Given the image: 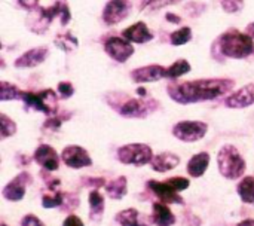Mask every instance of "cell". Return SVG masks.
<instances>
[{
	"label": "cell",
	"mask_w": 254,
	"mask_h": 226,
	"mask_svg": "<svg viewBox=\"0 0 254 226\" xmlns=\"http://www.w3.org/2000/svg\"><path fill=\"white\" fill-rule=\"evenodd\" d=\"M237 192L241 198V201L244 204H254V177L253 176H247L244 177L238 186H237Z\"/></svg>",
	"instance_id": "cell-25"
},
{
	"label": "cell",
	"mask_w": 254,
	"mask_h": 226,
	"mask_svg": "<svg viewBox=\"0 0 254 226\" xmlns=\"http://www.w3.org/2000/svg\"><path fill=\"white\" fill-rule=\"evenodd\" d=\"M104 51L110 58H113L118 63H125L134 55L132 43L125 37H118V36L109 37L104 42Z\"/></svg>",
	"instance_id": "cell-10"
},
{
	"label": "cell",
	"mask_w": 254,
	"mask_h": 226,
	"mask_svg": "<svg viewBox=\"0 0 254 226\" xmlns=\"http://www.w3.org/2000/svg\"><path fill=\"white\" fill-rule=\"evenodd\" d=\"M54 43H55V46L57 48H60L61 51H64V52H73L77 46H79V40H77V37L76 36H73L70 31H65V33H60V34H57V37H55V40H54Z\"/></svg>",
	"instance_id": "cell-26"
},
{
	"label": "cell",
	"mask_w": 254,
	"mask_h": 226,
	"mask_svg": "<svg viewBox=\"0 0 254 226\" xmlns=\"http://www.w3.org/2000/svg\"><path fill=\"white\" fill-rule=\"evenodd\" d=\"M79 207V198L76 195H70V194H65V200H64V204L61 207L63 212H70V210H76Z\"/></svg>",
	"instance_id": "cell-37"
},
{
	"label": "cell",
	"mask_w": 254,
	"mask_h": 226,
	"mask_svg": "<svg viewBox=\"0 0 254 226\" xmlns=\"http://www.w3.org/2000/svg\"><path fill=\"white\" fill-rule=\"evenodd\" d=\"M179 164H180V156H177L173 152H162V153L153 156L150 167L158 173H165V171L176 168Z\"/></svg>",
	"instance_id": "cell-20"
},
{
	"label": "cell",
	"mask_w": 254,
	"mask_h": 226,
	"mask_svg": "<svg viewBox=\"0 0 254 226\" xmlns=\"http://www.w3.org/2000/svg\"><path fill=\"white\" fill-rule=\"evenodd\" d=\"M167 19L171 21V22H174V24H180L182 22V19L179 16H176L174 13H167Z\"/></svg>",
	"instance_id": "cell-43"
},
{
	"label": "cell",
	"mask_w": 254,
	"mask_h": 226,
	"mask_svg": "<svg viewBox=\"0 0 254 226\" xmlns=\"http://www.w3.org/2000/svg\"><path fill=\"white\" fill-rule=\"evenodd\" d=\"M246 33H249V34H250V36L254 39V22H252V24H249V25H247Z\"/></svg>",
	"instance_id": "cell-45"
},
{
	"label": "cell",
	"mask_w": 254,
	"mask_h": 226,
	"mask_svg": "<svg viewBox=\"0 0 254 226\" xmlns=\"http://www.w3.org/2000/svg\"><path fill=\"white\" fill-rule=\"evenodd\" d=\"M34 161L46 171H57L60 167V155L49 145H40L33 155Z\"/></svg>",
	"instance_id": "cell-15"
},
{
	"label": "cell",
	"mask_w": 254,
	"mask_h": 226,
	"mask_svg": "<svg viewBox=\"0 0 254 226\" xmlns=\"http://www.w3.org/2000/svg\"><path fill=\"white\" fill-rule=\"evenodd\" d=\"M147 188L159 198L161 203H165V204H180V206L185 204V201L179 195V192L170 183H167V182L149 180L147 182Z\"/></svg>",
	"instance_id": "cell-14"
},
{
	"label": "cell",
	"mask_w": 254,
	"mask_h": 226,
	"mask_svg": "<svg viewBox=\"0 0 254 226\" xmlns=\"http://www.w3.org/2000/svg\"><path fill=\"white\" fill-rule=\"evenodd\" d=\"M65 200V194L64 192H58V191H51L48 194L43 195L42 198V206L45 209H54V207H63Z\"/></svg>",
	"instance_id": "cell-29"
},
{
	"label": "cell",
	"mask_w": 254,
	"mask_h": 226,
	"mask_svg": "<svg viewBox=\"0 0 254 226\" xmlns=\"http://www.w3.org/2000/svg\"><path fill=\"white\" fill-rule=\"evenodd\" d=\"M82 182L85 183V186H95V189H98L100 186H103V185H107L106 183V180L104 179H82Z\"/></svg>",
	"instance_id": "cell-40"
},
{
	"label": "cell",
	"mask_w": 254,
	"mask_h": 226,
	"mask_svg": "<svg viewBox=\"0 0 254 226\" xmlns=\"http://www.w3.org/2000/svg\"><path fill=\"white\" fill-rule=\"evenodd\" d=\"M132 10L129 0H109L103 9V21L107 25H116L127 19Z\"/></svg>",
	"instance_id": "cell-9"
},
{
	"label": "cell",
	"mask_w": 254,
	"mask_h": 226,
	"mask_svg": "<svg viewBox=\"0 0 254 226\" xmlns=\"http://www.w3.org/2000/svg\"><path fill=\"white\" fill-rule=\"evenodd\" d=\"M22 101L27 109H33L37 112H43L48 116H54L58 113V97L54 89H42L37 92L25 91Z\"/></svg>",
	"instance_id": "cell-6"
},
{
	"label": "cell",
	"mask_w": 254,
	"mask_h": 226,
	"mask_svg": "<svg viewBox=\"0 0 254 226\" xmlns=\"http://www.w3.org/2000/svg\"><path fill=\"white\" fill-rule=\"evenodd\" d=\"M63 226H85V225H83V222L80 221V218H77V216H74V215H68V216L65 218V221H64Z\"/></svg>",
	"instance_id": "cell-42"
},
{
	"label": "cell",
	"mask_w": 254,
	"mask_h": 226,
	"mask_svg": "<svg viewBox=\"0 0 254 226\" xmlns=\"http://www.w3.org/2000/svg\"><path fill=\"white\" fill-rule=\"evenodd\" d=\"M55 18H60L61 25H67L71 19V13L65 0H57L49 7L37 6L36 9L30 10L25 19L27 28L34 34H43L52 24Z\"/></svg>",
	"instance_id": "cell-2"
},
{
	"label": "cell",
	"mask_w": 254,
	"mask_h": 226,
	"mask_svg": "<svg viewBox=\"0 0 254 226\" xmlns=\"http://www.w3.org/2000/svg\"><path fill=\"white\" fill-rule=\"evenodd\" d=\"M33 177L30 176V173H19L15 179H12L1 191V195L4 200L7 201H21L25 197V191L27 186L31 185Z\"/></svg>",
	"instance_id": "cell-12"
},
{
	"label": "cell",
	"mask_w": 254,
	"mask_h": 226,
	"mask_svg": "<svg viewBox=\"0 0 254 226\" xmlns=\"http://www.w3.org/2000/svg\"><path fill=\"white\" fill-rule=\"evenodd\" d=\"M167 77V69L161 64H149L144 67L134 69L131 72V79L135 83H149V82H158L161 79Z\"/></svg>",
	"instance_id": "cell-13"
},
{
	"label": "cell",
	"mask_w": 254,
	"mask_h": 226,
	"mask_svg": "<svg viewBox=\"0 0 254 226\" xmlns=\"http://www.w3.org/2000/svg\"><path fill=\"white\" fill-rule=\"evenodd\" d=\"M192 39V28L190 27H182L170 34V43L174 46L186 45Z\"/></svg>",
	"instance_id": "cell-30"
},
{
	"label": "cell",
	"mask_w": 254,
	"mask_h": 226,
	"mask_svg": "<svg viewBox=\"0 0 254 226\" xmlns=\"http://www.w3.org/2000/svg\"><path fill=\"white\" fill-rule=\"evenodd\" d=\"M183 0H141V10H159L170 4H177Z\"/></svg>",
	"instance_id": "cell-32"
},
{
	"label": "cell",
	"mask_w": 254,
	"mask_h": 226,
	"mask_svg": "<svg viewBox=\"0 0 254 226\" xmlns=\"http://www.w3.org/2000/svg\"><path fill=\"white\" fill-rule=\"evenodd\" d=\"M210 165V153L207 152H199L196 155H193L189 162H188V173L190 177H201L205 174L207 168Z\"/></svg>",
	"instance_id": "cell-22"
},
{
	"label": "cell",
	"mask_w": 254,
	"mask_h": 226,
	"mask_svg": "<svg viewBox=\"0 0 254 226\" xmlns=\"http://www.w3.org/2000/svg\"><path fill=\"white\" fill-rule=\"evenodd\" d=\"M190 70H192V67H190V64H189V61L185 60V58H180V60L174 61V63L167 69V79H173V80H174V79H177V77H180V76L188 75Z\"/></svg>",
	"instance_id": "cell-28"
},
{
	"label": "cell",
	"mask_w": 254,
	"mask_h": 226,
	"mask_svg": "<svg viewBox=\"0 0 254 226\" xmlns=\"http://www.w3.org/2000/svg\"><path fill=\"white\" fill-rule=\"evenodd\" d=\"M122 36L127 40L134 42V43H147V42H150L155 37V34L150 31L147 24L143 22V21H138V22L129 25L128 28H125Z\"/></svg>",
	"instance_id": "cell-18"
},
{
	"label": "cell",
	"mask_w": 254,
	"mask_h": 226,
	"mask_svg": "<svg viewBox=\"0 0 254 226\" xmlns=\"http://www.w3.org/2000/svg\"><path fill=\"white\" fill-rule=\"evenodd\" d=\"M1 226H7V225H6V224H1Z\"/></svg>",
	"instance_id": "cell-46"
},
{
	"label": "cell",
	"mask_w": 254,
	"mask_h": 226,
	"mask_svg": "<svg viewBox=\"0 0 254 226\" xmlns=\"http://www.w3.org/2000/svg\"><path fill=\"white\" fill-rule=\"evenodd\" d=\"M222 9L228 13H237L244 7V0H222Z\"/></svg>",
	"instance_id": "cell-34"
},
{
	"label": "cell",
	"mask_w": 254,
	"mask_h": 226,
	"mask_svg": "<svg viewBox=\"0 0 254 226\" xmlns=\"http://www.w3.org/2000/svg\"><path fill=\"white\" fill-rule=\"evenodd\" d=\"M237 226H254V219H246V221L240 222Z\"/></svg>",
	"instance_id": "cell-44"
},
{
	"label": "cell",
	"mask_w": 254,
	"mask_h": 226,
	"mask_svg": "<svg viewBox=\"0 0 254 226\" xmlns=\"http://www.w3.org/2000/svg\"><path fill=\"white\" fill-rule=\"evenodd\" d=\"M71 118V113H67V115H54V116H51L49 119H46L45 122H43V128L45 130H52V131H57V130H60L61 128V124L64 122V121H67V119H70Z\"/></svg>",
	"instance_id": "cell-33"
},
{
	"label": "cell",
	"mask_w": 254,
	"mask_h": 226,
	"mask_svg": "<svg viewBox=\"0 0 254 226\" xmlns=\"http://www.w3.org/2000/svg\"><path fill=\"white\" fill-rule=\"evenodd\" d=\"M16 133V124L4 113H0V139L4 140Z\"/></svg>",
	"instance_id": "cell-31"
},
{
	"label": "cell",
	"mask_w": 254,
	"mask_h": 226,
	"mask_svg": "<svg viewBox=\"0 0 254 226\" xmlns=\"http://www.w3.org/2000/svg\"><path fill=\"white\" fill-rule=\"evenodd\" d=\"M61 161L67 167L74 168V170L92 165V159H91L89 153L86 152V149H83L77 145L65 146L61 152Z\"/></svg>",
	"instance_id": "cell-11"
},
{
	"label": "cell",
	"mask_w": 254,
	"mask_h": 226,
	"mask_svg": "<svg viewBox=\"0 0 254 226\" xmlns=\"http://www.w3.org/2000/svg\"><path fill=\"white\" fill-rule=\"evenodd\" d=\"M21 226H45V224L34 215H27L21 219Z\"/></svg>",
	"instance_id": "cell-39"
},
{
	"label": "cell",
	"mask_w": 254,
	"mask_h": 226,
	"mask_svg": "<svg viewBox=\"0 0 254 226\" xmlns=\"http://www.w3.org/2000/svg\"><path fill=\"white\" fill-rule=\"evenodd\" d=\"M152 221L156 226H173L176 224V216L165 203L159 201L152 206Z\"/></svg>",
	"instance_id": "cell-21"
},
{
	"label": "cell",
	"mask_w": 254,
	"mask_h": 226,
	"mask_svg": "<svg viewBox=\"0 0 254 226\" xmlns=\"http://www.w3.org/2000/svg\"><path fill=\"white\" fill-rule=\"evenodd\" d=\"M39 1H40V0H18L19 6H21L22 9H27L28 12L37 7V6H39Z\"/></svg>",
	"instance_id": "cell-41"
},
{
	"label": "cell",
	"mask_w": 254,
	"mask_h": 226,
	"mask_svg": "<svg viewBox=\"0 0 254 226\" xmlns=\"http://www.w3.org/2000/svg\"><path fill=\"white\" fill-rule=\"evenodd\" d=\"M127 185H128V180H127L125 176H121V177L109 182L106 185V192H107L109 198H112V200H122L127 195V192H128V186Z\"/></svg>",
	"instance_id": "cell-23"
},
{
	"label": "cell",
	"mask_w": 254,
	"mask_h": 226,
	"mask_svg": "<svg viewBox=\"0 0 254 226\" xmlns=\"http://www.w3.org/2000/svg\"><path fill=\"white\" fill-rule=\"evenodd\" d=\"M22 89H19L16 85L10 82H0V101H10V100H22L24 97Z\"/></svg>",
	"instance_id": "cell-27"
},
{
	"label": "cell",
	"mask_w": 254,
	"mask_h": 226,
	"mask_svg": "<svg viewBox=\"0 0 254 226\" xmlns=\"http://www.w3.org/2000/svg\"><path fill=\"white\" fill-rule=\"evenodd\" d=\"M116 221L121 226H150L153 224L152 216L141 215L135 209H127L116 215Z\"/></svg>",
	"instance_id": "cell-19"
},
{
	"label": "cell",
	"mask_w": 254,
	"mask_h": 226,
	"mask_svg": "<svg viewBox=\"0 0 254 226\" xmlns=\"http://www.w3.org/2000/svg\"><path fill=\"white\" fill-rule=\"evenodd\" d=\"M137 94L140 95L137 98H131V97L122 94L124 101L115 107L121 116H124V118H146L152 112L159 109V101L147 97V92L144 91V88H138Z\"/></svg>",
	"instance_id": "cell-4"
},
{
	"label": "cell",
	"mask_w": 254,
	"mask_h": 226,
	"mask_svg": "<svg viewBox=\"0 0 254 226\" xmlns=\"http://www.w3.org/2000/svg\"><path fill=\"white\" fill-rule=\"evenodd\" d=\"M118 159L122 164H127V165L141 167V165H147V164L152 162L153 151L147 145L131 143V145L121 146L118 149Z\"/></svg>",
	"instance_id": "cell-7"
},
{
	"label": "cell",
	"mask_w": 254,
	"mask_h": 226,
	"mask_svg": "<svg viewBox=\"0 0 254 226\" xmlns=\"http://www.w3.org/2000/svg\"><path fill=\"white\" fill-rule=\"evenodd\" d=\"M57 89L61 98H70L74 94V86L70 82H60L57 85Z\"/></svg>",
	"instance_id": "cell-36"
},
{
	"label": "cell",
	"mask_w": 254,
	"mask_h": 226,
	"mask_svg": "<svg viewBox=\"0 0 254 226\" xmlns=\"http://www.w3.org/2000/svg\"><path fill=\"white\" fill-rule=\"evenodd\" d=\"M165 182L170 183L177 192H182V191L188 189L189 185H190V182H189L186 177H171V179H167Z\"/></svg>",
	"instance_id": "cell-35"
},
{
	"label": "cell",
	"mask_w": 254,
	"mask_h": 226,
	"mask_svg": "<svg viewBox=\"0 0 254 226\" xmlns=\"http://www.w3.org/2000/svg\"><path fill=\"white\" fill-rule=\"evenodd\" d=\"M185 10L190 15V16H198L201 12L205 10V4H201V3H189L185 6Z\"/></svg>",
	"instance_id": "cell-38"
},
{
	"label": "cell",
	"mask_w": 254,
	"mask_h": 226,
	"mask_svg": "<svg viewBox=\"0 0 254 226\" xmlns=\"http://www.w3.org/2000/svg\"><path fill=\"white\" fill-rule=\"evenodd\" d=\"M219 171L223 177L229 180H237L244 176L247 164L240 153V151L232 145H225L217 155Z\"/></svg>",
	"instance_id": "cell-5"
},
{
	"label": "cell",
	"mask_w": 254,
	"mask_h": 226,
	"mask_svg": "<svg viewBox=\"0 0 254 226\" xmlns=\"http://www.w3.org/2000/svg\"><path fill=\"white\" fill-rule=\"evenodd\" d=\"M220 52L226 58L243 60L254 52V39L249 33H241L235 28L220 34L213 45V54Z\"/></svg>",
	"instance_id": "cell-3"
},
{
	"label": "cell",
	"mask_w": 254,
	"mask_h": 226,
	"mask_svg": "<svg viewBox=\"0 0 254 226\" xmlns=\"http://www.w3.org/2000/svg\"><path fill=\"white\" fill-rule=\"evenodd\" d=\"M235 80L228 77L198 79L182 83L168 85V95L179 104H193L208 100H216L231 89H234Z\"/></svg>",
	"instance_id": "cell-1"
},
{
	"label": "cell",
	"mask_w": 254,
	"mask_h": 226,
	"mask_svg": "<svg viewBox=\"0 0 254 226\" xmlns=\"http://www.w3.org/2000/svg\"><path fill=\"white\" fill-rule=\"evenodd\" d=\"M49 55V49L46 46H37L27 52H24L21 57H18L13 63L16 69H31L39 64H42Z\"/></svg>",
	"instance_id": "cell-17"
},
{
	"label": "cell",
	"mask_w": 254,
	"mask_h": 226,
	"mask_svg": "<svg viewBox=\"0 0 254 226\" xmlns=\"http://www.w3.org/2000/svg\"><path fill=\"white\" fill-rule=\"evenodd\" d=\"M254 103V85L249 83L235 92L229 94L225 100V106L228 109H246Z\"/></svg>",
	"instance_id": "cell-16"
},
{
	"label": "cell",
	"mask_w": 254,
	"mask_h": 226,
	"mask_svg": "<svg viewBox=\"0 0 254 226\" xmlns=\"http://www.w3.org/2000/svg\"><path fill=\"white\" fill-rule=\"evenodd\" d=\"M104 213V197L98 192V189H94L89 192V219L91 221H100Z\"/></svg>",
	"instance_id": "cell-24"
},
{
	"label": "cell",
	"mask_w": 254,
	"mask_h": 226,
	"mask_svg": "<svg viewBox=\"0 0 254 226\" xmlns=\"http://www.w3.org/2000/svg\"><path fill=\"white\" fill-rule=\"evenodd\" d=\"M208 125L201 121H182L173 127V136L185 143H193L205 137Z\"/></svg>",
	"instance_id": "cell-8"
}]
</instances>
